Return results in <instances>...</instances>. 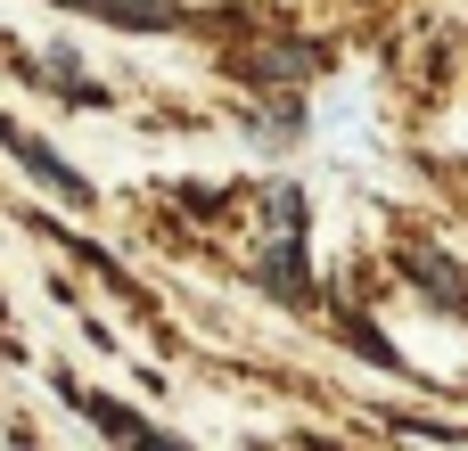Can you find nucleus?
<instances>
[{"label":"nucleus","mask_w":468,"mask_h":451,"mask_svg":"<svg viewBox=\"0 0 468 451\" xmlns=\"http://www.w3.org/2000/svg\"><path fill=\"white\" fill-rule=\"evenodd\" d=\"M58 394H66V403H74V411H82L90 427H107V435H115L123 451H189V444H173V435H156L148 419H132L123 403H107V394H90V386H74V378H58Z\"/></svg>","instance_id":"obj_2"},{"label":"nucleus","mask_w":468,"mask_h":451,"mask_svg":"<svg viewBox=\"0 0 468 451\" xmlns=\"http://www.w3.org/2000/svg\"><path fill=\"white\" fill-rule=\"evenodd\" d=\"M0 148H8V156H16V164L33 173L41 189H58V197H74V205L90 197V189H82V173H74V164H58V156H49V148H41L33 131H25V123H8V115H0Z\"/></svg>","instance_id":"obj_3"},{"label":"nucleus","mask_w":468,"mask_h":451,"mask_svg":"<svg viewBox=\"0 0 468 451\" xmlns=\"http://www.w3.org/2000/svg\"><path fill=\"white\" fill-rule=\"evenodd\" d=\"M263 255H255V271H263V288L280 296V304H313V279H304V197L296 189H271L263 197Z\"/></svg>","instance_id":"obj_1"},{"label":"nucleus","mask_w":468,"mask_h":451,"mask_svg":"<svg viewBox=\"0 0 468 451\" xmlns=\"http://www.w3.org/2000/svg\"><path fill=\"white\" fill-rule=\"evenodd\" d=\"M66 8H90V16H107V25H140V33H173V25H181L173 0H66Z\"/></svg>","instance_id":"obj_4"},{"label":"nucleus","mask_w":468,"mask_h":451,"mask_svg":"<svg viewBox=\"0 0 468 451\" xmlns=\"http://www.w3.org/2000/svg\"><path fill=\"white\" fill-rule=\"evenodd\" d=\"M0 320H8V304H0Z\"/></svg>","instance_id":"obj_5"}]
</instances>
